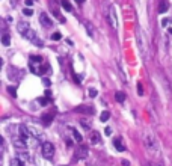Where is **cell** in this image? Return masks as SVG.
<instances>
[{"label":"cell","instance_id":"cell-1","mask_svg":"<svg viewBox=\"0 0 172 166\" xmlns=\"http://www.w3.org/2000/svg\"><path fill=\"white\" fill-rule=\"evenodd\" d=\"M17 29H18V32H20V33H21L26 39H29L32 44L38 46V47H42V46H44V42H42V41L38 38V35L35 33V30H32V29H30L29 23H20L18 26H17Z\"/></svg>","mask_w":172,"mask_h":166},{"label":"cell","instance_id":"cell-2","mask_svg":"<svg viewBox=\"0 0 172 166\" xmlns=\"http://www.w3.org/2000/svg\"><path fill=\"white\" fill-rule=\"evenodd\" d=\"M18 134H20V138H21L27 145H33V143L39 142L33 134H32V131H30V129H29V125L20 124V125H18Z\"/></svg>","mask_w":172,"mask_h":166},{"label":"cell","instance_id":"cell-3","mask_svg":"<svg viewBox=\"0 0 172 166\" xmlns=\"http://www.w3.org/2000/svg\"><path fill=\"white\" fill-rule=\"evenodd\" d=\"M136 42H138V48H139V53L142 58L147 56V51H148V47H147V36L143 33V30L138 27V32H136Z\"/></svg>","mask_w":172,"mask_h":166},{"label":"cell","instance_id":"cell-4","mask_svg":"<svg viewBox=\"0 0 172 166\" xmlns=\"http://www.w3.org/2000/svg\"><path fill=\"white\" fill-rule=\"evenodd\" d=\"M143 142H145V146H147V150H148L151 154L159 155V145H157V139H156L151 133H147V134H145Z\"/></svg>","mask_w":172,"mask_h":166},{"label":"cell","instance_id":"cell-5","mask_svg":"<svg viewBox=\"0 0 172 166\" xmlns=\"http://www.w3.org/2000/svg\"><path fill=\"white\" fill-rule=\"evenodd\" d=\"M42 155L46 159H48V160L53 159V155H55V146H53V143L42 142Z\"/></svg>","mask_w":172,"mask_h":166},{"label":"cell","instance_id":"cell-6","mask_svg":"<svg viewBox=\"0 0 172 166\" xmlns=\"http://www.w3.org/2000/svg\"><path fill=\"white\" fill-rule=\"evenodd\" d=\"M109 23L113 27L115 30H118V15H116V8L110 6V11H109Z\"/></svg>","mask_w":172,"mask_h":166},{"label":"cell","instance_id":"cell-7","mask_svg":"<svg viewBox=\"0 0 172 166\" xmlns=\"http://www.w3.org/2000/svg\"><path fill=\"white\" fill-rule=\"evenodd\" d=\"M39 23L42 24V27H46V29H50V27L53 26V21H51V18L48 17L47 12H42V14L39 15Z\"/></svg>","mask_w":172,"mask_h":166},{"label":"cell","instance_id":"cell-8","mask_svg":"<svg viewBox=\"0 0 172 166\" xmlns=\"http://www.w3.org/2000/svg\"><path fill=\"white\" fill-rule=\"evenodd\" d=\"M88 153H89V150H88V146H86L85 143H80V145L77 146V150H76L77 159H86V157H88Z\"/></svg>","mask_w":172,"mask_h":166},{"label":"cell","instance_id":"cell-9","mask_svg":"<svg viewBox=\"0 0 172 166\" xmlns=\"http://www.w3.org/2000/svg\"><path fill=\"white\" fill-rule=\"evenodd\" d=\"M85 29H86L88 35L91 36V38H95V36H97V30H95V27H94L89 21H85Z\"/></svg>","mask_w":172,"mask_h":166},{"label":"cell","instance_id":"cell-10","mask_svg":"<svg viewBox=\"0 0 172 166\" xmlns=\"http://www.w3.org/2000/svg\"><path fill=\"white\" fill-rule=\"evenodd\" d=\"M68 130L71 131V134H73V138H74V141H76V142H77V143H82V142H83V138H82V134L77 130H76V129H71V127H68Z\"/></svg>","mask_w":172,"mask_h":166},{"label":"cell","instance_id":"cell-11","mask_svg":"<svg viewBox=\"0 0 172 166\" xmlns=\"http://www.w3.org/2000/svg\"><path fill=\"white\" fill-rule=\"evenodd\" d=\"M76 112H79V113H88V115H92L94 113V109L89 106H79L76 107Z\"/></svg>","mask_w":172,"mask_h":166},{"label":"cell","instance_id":"cell-12","mask_svg":"<svg viewBox=\"0 0 172 166\" xmlns=\"http://www.w3.org/2000/svg\"><path fill=\"white\" fill-rule=\"evenodd\" d=\"M53 118H55V112L42 115V124H44V125H50V124H51V121H53Z\"/></svg>","mask_w":172,"mask_h":166},{"label":"cell","instance_id":"cell-13","mask_svg":"<svg viewBox=\"0 0 172 166\" xmlns=\"http://www.w3.org/2000/svg\"><path fill=\"white\" fill-rule=\"evenodd\" d=\"M113 146L119 151V153H122V151H126V146L122 145V141L119 139V138H115L113 139Z\"/></svg>","mask_w":172,"mask_h":166},{"label":"cell","instance_id":"cell-14","mask_svg":"<svg viewBox=\"0 0 172 166\" xmlns=\"http://www.w3.org/2000/svg\"><path fill=\"white\" fill-rule=\"evenodd\" d=\"M91 142L92 143H101V136H100V133H98V131H92Z\"/></svg>","mask_w":172,"mask_h":166},{"label":"cell","instance_id":"cell-15","mask_svg":"<svg viewBox=\"0 0 172 166\" xmlns=\"http://www.w3.org/2000/svg\"><path fill=\"white\" fill-rule=\"evenodd\" d=\"M168 9H169L168 2H166V0H160V5H159V12H160V14H165Z\"/></svg>","mask_w":172,"mask_h":166},{"label":"cell","instance_id":"cell-16","mask_svg":"<svg viewBox=\"0 0 172 166\" xmlns=\"http://www.w3.org/2000/svg\"><path fill=\"white\" fill-rule=\"evenodd\" d=\"M115 100H116L118 103H122V101L126 100V94H124V92H119V91H118V92L115 94Z\"/></svg>","mask_w":172,"mask_h":166},{"label":"cell","instance_id":"cell-17","mask_svg":"<svg viewBox=\"0 0 172 166\" xmlns=\"http://www.w3.org/2000/svg\"><path fill=\"white\" fill-rule=\"evenodd\" d=\"M60 5H62V8L65 9V11H73V8H71V5H69L68 0H60Z\"/></svg>","mask_w":172,"mask_h":166},{"label":"cell","instance_id":"cell-18","mask_svg":"<svg viewBox=\"0 0 172 166\" xmlns=\"http://www.w3.org/2000/svg\"><path fill=\"white\" fill-rule=\"evenodd\" d=\"M11 166H26V165H24V162L21 160V159H12Z\"/></svg>","mask_w":172,"mask_h":166},{"label":"cell","instance_id":"cell-19","mask_svg":"<svg viewBox=\"0 0 172 166\" xmlns=\"http://www.w3.org/2000/svg\"><path fill=\"white\" fill-rule=\"evenodd\" d=\"M109 118H110V113H109L107 110L101 112V115H100V121H101V122H106V121H107Z\"/></svg>","mask_w":172,"mask_h":166},{"label":"cell","instance_id":"cell-20","mask_svg":"<svg viewBox=\"0 0 172 166\" xmlns=\"http://www.w3.org/2000/svg\"><path fill=\"white\" fill-rule=\"evenodd\" d=\"M2 44H3V46H9V44H11V36L8 35V33L3 35V38H2Z\"/></svg>","mask_w":172,"mask_h":166},{"label":"cell","instance_id":"cell-21","mask_svg":"<svg viewBox=\"0 0 172 166\" xmlns=\"http://www.w3.org/2000/svg\"><path fill=\"white\" fill-rule=\"evenodd\" d=\"M30 62H36V63H42V58H41V56H30Z\"/></svg>","mask_w":172,"mask_h":166},{"label":"cell","instance_id":"cell-22","mask_svg":"<svg viewBox=\"0 0 172 166\" xmlns=\"http://www.w3.org/2000/svg\"><path fill=\"white\" fill-rule=\"evenodd\" d=\"M98 95V91L95 89V88H89V97H92V98H95Z\"/></svg>","mask_w":172,"mask_h":166},{"label":"cell","instance_id":"cell-23","mask_svg":"<svg viewBox=\"0 0 172 166\" xmlns=\"http://www.w3.org/2000/svg\"><path fill=\"white\" fill-rule=\"evenodd\" d=\"M60 38H62V35H60L59 32H55V33L51 35V39H53V41H59Z\"/></svg>","mask_w":172,"mask_h":166},{"label":"cell","instance_id":"cell-24","mask_svg":"<svg viewBox=\"0 0 172 166\" xmlns=\"http://www.w3.org/2000/svg\"><path fill=\"white\" fill-rule=\"evenodd\" d=\"M8 92H9V94H11L14 98L17 97V91H15V88H12V86H9V88H8Z\"/></svg>","mask_w":172,"mask_h":166},{"label":"cell","instance_id":"cell-25","mask_svg":"<svg viewBox=\"0 0 172 166\" xmlns=\"http://www.w3.org/2000/svg\"><path fill=\"white\" fill-rule=\"evenodd\" d=\"M23 14L24 15H27V17H30V15L33 14V11H32L30 8H26V9H23Z\"/></svg>","mask_w":172,"mask_h":166},{"label":"cell","instance_id":"cell-26","mask_svg":"<svg viewBox=\"0 0 172 166\" xmlns=\"http://www.w3.org/2000/svg\"><path fill=\"white\" fill-rule=\"evenodd\" d=\"M53 14H55V15H56L57 17V20H59V21H62V23H65V18H64V17H62V15H60V14H59V12H53Z\"/></svg>","mask_w":172,"mask_h":166},{"label":"cell","instance_id":"cell-27","mask_svg":"<svg viewBox=\"0 0 172 166\" xmlns=\"http://www.w3.org/2000/svg\"><path fill=\"white\" fill-rule=\"evenodd\" d=\"M138 94L143 95V86H142V83H138Z\"/></svg>","mask_w":172,"mask_h":166},{"label":"cell","instance_id":"cell-28","mask_svg":"<svg viewBox=\"0 0 172 166\" xmlns=\"http://www.w3.org/2000/svg\"><path fill=\"white\" fill-rule=\"evenodd\" d=\"M38 101H39V104H42V106H46V104H48V98H39Z\"/></svg>","mask_w":172,"mask_h":166},{"label":"cell","instance_id":"cell-29","mask_svg":"<svg viewBox=\"0 0 172 166\" xmlns=\"http://www.w3.org/2000/svg\"><path fill=\"white\" fill-rule=\"evenodd\" d=\"M112 133H113V131H112L110 127H106V129H104V134H106V136H110Z\"/></svg>","mask_w":172,"mask_h":166},{"label":"cell","instance_id":"cell-30","mask_svg":"<svg viewBox=\"0 0 172 166\" xmlns=\"http://www.w3.org/2000/svg\"><path fill=\"white\" fill-rule=\"evenodd\" d=\"M168 23H171V20H169V18H163V20H161V26H163V27H166Z\"/></svg>","mask_w":172,"mask_h":166},{"label":"cell","instance_id":"cell-31","mask_svg":"<svg viewBox=\"0 0 172 166\" xmlns=\"http://www.w3.org/2000/svg\"><path fill=\"white\" fill-rule=\"evenodd\" d=\"M42 83H44V86H50V85H51V82H50L48 79H42Z\"/></svg>","mask_w":172,"mask_h":166},{"label":"cell","instance_id":"cell-32","mask_svg":"<svg viewBox=\"0 0 172 166\" xmlns=\"http://www.w3.org/2000/svg\"><path fill=\"white\" fill-rule=\"evenodd\" d=\"M82 125H83V127H86V129H89V124H88V122H85V121H82Z\"/></svg>","mask_w":172,"mask_h":166},{"label":"cell","instance_id":"cell-33","mask_svg":"<svg viewBox=\"0 0 172 166\" xmlns=\"http://www.w3.org/2000/svg\"><path fill=\"white\" fill-rule=\"evenodd\" d=\"M74 2H76L77 5H83V2H85V0H74Z\"/></svg>","mask_w":172,"mask_h":166},{"label":"cell","instance_id":"cell-34","mask_svg":"<svg viewBox=\"0 0 172 166\" xmlns=\"http://www.w3.org/2000/svg\"><path fill=\"white\" fill-rule=\"evenodd\" d=\"M50 95H51V92H50V91H46V97H47V98H48Z\"/></svg>","mask_w":172,"mask_h":166},{"label":"cell","instance_id":"cell-35","mask_svg":"<svg viewBox=\"0 0 172 166\" xmlns=\"http://www.w3.org/2000/svg\"><path fill=\"white\" fill-rule=\"evenodd\" d=\"M122 165H124V166H128V162H127V160H122Z\"/></svg>","mask_w":172,"mask_h":166},{"label":"cell","instance_id":"cell-36","mask_svg":"<svg viewBox=\"0 0 172 166\" xmlns=\"http://www.w3.org/2000/svg\"><path fill=\"white\" fill-rule=\"evenodd\" d=\"M15 2H17V0H11V3H15Z\"/></svg>","mask_w":172,"mask_h":166},{"label":"cell","instance_id":"cell-37","mask_svg":"<svg viewBox=\"0 0 172 166\" xmlns=\"http://www.w3.org/2000/svg\"><path fill=\"white\" fill-rule=\"evenodd\" d=\"M157 166H163V165H161V163H159V165H157Z\"/></svg>","mask_w":172,"mask_h":166}]
</instances>
